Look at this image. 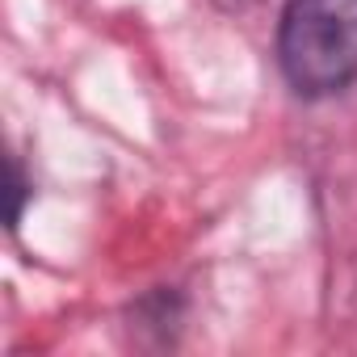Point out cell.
Wrapping results in <instances>:
<instances>
[{
	"instance_id": "cell-1",
	"label": "cell",
	"mask_w": 357,
	"mask_h": 357,
	"mask_svg": "<svg viewBox=\"0 0 357 357\" xmlns=\"http://www.w3.org/2000/svg\"><path fill=\"white\" fill-rule=\"evenodd\" d=\"M278 68L294 97L324 101L357 84V0H282Z\"/></svg>"
},
{
	"instance_id": "cell-3",
	"label": "cell",
	"mask_w": 357,
	"mask_h": 357,
	"mask_svg": "<svg viewBox=\"0 0 357 357\" xmlns=\"http://www.w3.org/2000/svg\"><path fill=\"white\" fill-rule=\"evenodd\" d=\"M211 5L219 9V13H227V17H244V13H252V9H261L265 0H211Z\"/></svg>"
},
{
	"instance_id": "cell-2",
	"label": "cell",
	"mask_w": 357,
	"mask_h": 357,
	"mask_svg": "<svg viewBox=\"0 0 357 357\" xmlns=\"http://www.w3.org/2000/svg\"><path fill=\"white\" fill-rule=\"evenodd\" d=\"M30 194H34V185H30L26 168H22L17 160H9V227L22 223V215H26V198H30Z\"/></svg>"
}]
</instances>
